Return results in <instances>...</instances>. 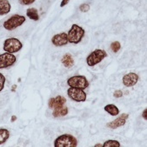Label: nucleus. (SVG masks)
I'll use <instances>...</instances> for the list:
<instances>
[{"label":"nucleus","instance_id":"obj_24","mask_svg":"<svg viewBox=\"0 0 147 147\" xmlns=\"http://www.w3.org/2000/svg\"><path fill=\"white\" fill-rule=\"evenodd\" d=\"M113 96H114L115 98H121V97L123 96V92L120 91V90H117V91L114 92Z\"/></svg>","mask_w":147,"mask_h":147},{"label":"nucleus","instance_id":"obj_9","mask_svg":"<svg viewBox=\"0 0 147 147\" xmlns=\"http://www.w3.org/2000/svg\"><path fill=\"white\" fill-rule=\"evenodd\" d=\"M129 117V115L126 114V113H124L122 114L120 117H117V119L108 123L106 125V126L110 129H117V128H119V127H121L123 125H125V124L126 123V119Z\"/></svg>","mask_w":147,"mask_h":147},{"label":"nucleus","instance_id":"obj_20","mask_svg":"<svg viewBox=\"0 0 147 147\" xmlns=\"http://www.w3.org/2000/svg\"><path fill=\"white\" fill-rule=\"evenodd\" d=\"M121 48V45L119 41H115V42H112L111 45V49L113 52H117Z\"/></svg>","mask_w":147,"mask_h":147},{"label":"nucleus","instance_id":"obj_13","mask_svg":"<svg viewBox=\"0 0 147 147\" xmlns=\"http://www.w3.org/2000/svg\"><path fill=\"white\" fill-rule=\"evenodd\" d=\"M11 4L8 0H0V16L6 15L11 11Z\"/></svg>","mask_w":147,"mask_h":147},{"label":"nucleus","instance_id":"obj_18","mask_svg":"<svg viewBox=\"0 0 147 147\" xmlns=\"http://www.w3.org/2000/svg\"><path fill=\"white\" fill-rule=\"evenodd\" d=\"M10 137V131L7 129H0V144H5Z\"/></svg>","mask_w":147,"mask_h":147},{"label":"nucleus","instance_id":"obj_22","mask_svg":"<svg viewBox=\"0 0 147 147\" xmlns=\"http://www.w3.org/2000/svg\"><path fill=\"white\" fill-rule=\"evenodd\" d=\"M79 10L80 11L82 12H87L88 11L90 10V5L88 4H82L80 6H79Z\"/></svg>","mask_w":147,"mask_h":147},{"label":"nucleus","instance_id":"obj_2","mask_svg":"<svg viewBox=\"0 0 147 147\" xmlns=\"http://www.w3.org/2000/svg\"><path fill=\"white\" fill-rule=\"evenodd\" d=\"M68 42L71 44H78L84 36V30L78 24H72L67 33Z\"/></svg>","mask_w":147,"mask_h":147},{"label":"nucleus","instance_id":"obj_10","mask_svg":"<svg viewBox=\"0 0 147 147\" xmlns=\"http://www.w3.org/2000/svg\"><path fill=\"white\" fill-rule=\"evenodd\" d=\"M51 42H52V44L55 46H64V45H66L69 43L68 42L67 33L62 32V33H59V34H56L51 38Z\"/></svg>","mask_w":147,"mask_h":147},{"label":"nucleus","instance_id":"obj_16","mask_svg":"<svg viewBox=\"0 0 147 147\" xmlns=\"http://www.w3.org/2000/svg\"><path fill=\"white\" fill-rule=\"evenodd\" d=\"M105 111H107L109 114H111V116H117L119 115V110L117 108L115 105L113 104H110L105 106Z\"/></svg>","mask_w":147,"mask_h":147},{"label":"nucleus","instance_id":"obj_4","mask_svg":"<svg viewBox=\"0 0 147 147\" xmlns=\"http://www.w3.org/2000/svg\"><path fill=\"white\" fill-rule=\"evenodd\" d=\"M4 51L5 52H9V53H15L19 51L22 47L23 45L22 43L15 38H7L5 39V41L4 42Z\"/></svg>","mask_w":147,"mask_h":147},{"label":"nucleus","instance_id":"obj_12","mask_svg":"<svg viewBox=\"0 0 147 147\" xmlns=\"http://www.w3.org/2000/svg\"><path fill=\"white\" fill-rule=\"evenodd\" d=\"M66 102V99L62 96H57L56 98H52L49 100L48 105L51 109H56L63 106Z\"/></svg>","mask_w":147,"mask_h":147},{"label":"nucleus","instance_id":"obj_28","mask_svg":"<svg viewBox=\"0 0 147 147\" xmlns=\"http://www.w3.org/2000/svg\"><path fill=\"white\" fill-rule=\"evenodd\" d=\"M94 146H95V147H98V146H103V144H95Z\"/></svg>","mask_w":147,"mask_h":147},{"label":"nucleus","instance_id":"obj_17","mask_svg":"<svg viewBox=\"0 0 147 147\" xmlns=\"http://www.w3.org/2000/svg\"><path fill=\"white\" fill-rule=\"evenodd\" d=\"M26 15H27V17L29 18H31V19H32L34 21H38L39 19V16H38V11L35 8H29L26 11Z\"/></svg>","mask_w":147,"mask_h":147},{"label":"nucleus","instance_id":"obj_6","mask_svg":"<svg viewBox=\"0 0 147 147\" xmlns=\"http://www.w3.org/2000/svg\"><path fill=\"white\" fill-rule=\"evenodd\" d=\"M67 84L70 87L79 88V89L84 90L89 86V82L84 76H74L67 80Z\"/></svg>","mask_w":147,"mask_h":147},{"label":"nucleus","instance_id":"obj_8","mask_svg":"<svg viewBox=\"0 0 147 147\" xmlns=\"http://www.w3.org/2000/svg\"><path fill=\"white\" fill-rule=\"evenodd\" d=\"M17 60L12 53L5 52L0 55V69H5L12 66Z\"/></svg>","mask_w":147,"mask_h":147},{"label":"nucleus","instance_id":"obj_15","mask_svg":"<svg viewBox=\"0 0 147 147\" xmlns=\"http://www.w3.org/2000/svg\"><path fill=\"white\" fill-rule=\"evenodd\" d=\"M67 113H68V108L63 105L61 107L54 109V111L52 112V115L55 117H65V116L67 115Z\"/></svg>","mask_w":147,"mask_h":147},{"label":"nucleus","instance_id":"obj_23","mask_svg":"<svg viewBox=\"0 0 147 147\" xmlns=\"http://www.w3.org/2000/svg\"><path fill=\"white\" fill-rule=\"evenodd\" d=\"M35 2V0H19V3L24 5H32V3Z\"/></svg>","mask_w":147,"mask_h":147},{"label":"nucleus","instance_id":"obj_5","mask_svg":"<svg viewBox=\"0 0 147 147\" xmlns=\"http://www.w3.org/2000/svg\"><path fill=\"white\" fill-rule=\"evenodd\" d=\"M25 22V18L21 15H13L4 23V28L8 31H12L19 27Z\"/></svg>","mask_w":147,"mask_h":147},{"label":"nucleus","instance_id":"obj_19","mask_svg":"<svg viewBox=\"0 0 147 147\" xmlns=\"http://www.w3.org/2000/svg\"><path fill=\"white\" fill-rule=\"evenodd\" d=\"M104 147H120V143L117 140H112V139H110V140H107L105 142V144H103Z\"/></svg>","mask_w":147,"mask_h":147},{"label":"nucleus","instance_id":"obj_7","mask_svg":"<svg viewBox=\"0 0 147 147\" xmlns=\"http://www.w3.org/2000/svg\"><path fill=\"white\" fill-rule=\"evenodd\" d=\"M67 94L70 97V98H71L72 100L76 102H84L86 100V97H87L84 90L79 89V88H74V87L69 88L67 91Z\"/></svg>","mask_w":147,"mask_h":147},{"label":"nucleus","instance_id":"obj_14","mask_svg":"<svg viewBox=\"0 0 147 147\" xmlns=\"http://www.w3.org/2000/svg\"><path fill=\"white\" fill-rule=\"evenodd\" d=\"M62 64L67 67V68H70L71 66H73L74 65V59L73 57L71 54L67 53V54H65L64 57H62Z\"/></svg>","mask_w":147,"mask_h":147},{"label":"nucleus","instance_id":"obj_27","mask_svg":"<svg viewBox=\"0 0 147 147\" xmlns=\"http://www.w3.org/2000/svg\"><path fill=\"white\" fill-rule=\"evenodd\" d=\"M16 120H17V117H16V116H12V117H11V122H15Z\"/></svg>","mask_w":147,"mask_h":147},{"label":"nucleus","instance_id":"obj_3","mask_svg":"<svg viewBox=\"0 0 147 147\" xmlns=\"http://www.w3.org/2000/svg\"><path fill=\"white\" fill-rule=\"evenodd\" d=\"M107 57V52L104 50L97 49L93 51L86 58L87 65L89 66H95L96 65L99 64L105 57Z\"/></svg>","mask_w":147,"mask_h":147},{"label":"nucleus","instance_id":"obj_1","mask_svg":"<svg viewBox=\"0 0 147 147\" xmlns=\"http://www.w3.org/2000/svg\"><path fill=\"white\" fill-rule=\"evenodd\" d=\"M78 140L71 134H63L57 138L54 141L55 147H76Z\"/></svg>","mask_w":147,"mask_h":147},{"label":"nucleus","instance_id":"obj_11","mask_svg":"<svg viewBox=\"0 0 147 147\" xmlns=\"http://www.w3.org/2000/svg\"><path fill=\"white\" fill-rule=\"evenodd\" d=\"M138 75L134 72L125 74L123 77V84L126 87H131L135 85L138 83Z\"/></svg>","mask_w":147,"mask_h":147},{"label":"nucleus","instance_id":"obj_25","mask_svg":"<svg viewBox=\"0 0 147 147\" xmlns=\"http://www.w3.org/2000/svg\"><path fill=\"white\" fill-rule=\"evenodd\" d=\"M68 2H69V0H62V2H61V4H60V6H61V7L65 6V5L68 4Z\"/></svg>","mask_w":147,"mask_h":147},{"label":"nucleus","instance_id":"obj_26","mask_svg":"<svg viewBox=\"0 0 147 147\" xmlns=\"http://www.w3.org/2000/svg\"><path fill=\"white\" fill-rule=\"evenodd\" d=\"M146 112H147V109H144V111H143V114H142V117H144V119H147V117H146Z\"/></svg>","mask_w":147,"mask_h":147},{"label":"nucleus","instance_id":"obj_21","mask_svg":"<svg viewBox=\"0 0 147 147\" xmlns=\"http://www.w3.org/2000/svg\"><path fill=\"white\" fill-rule=\"evenodd\" d=\"M5 84V78L2 73H0V92L3 91Z\"/></svg>","mask_w":147,"mask_h":147}]
</instances>
